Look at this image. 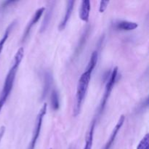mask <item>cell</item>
I'll return each mask as SVG.
<instances>
[{
  "mask_svg": "<svg viewBox=\"0 0 149 149\" xmlns=\"http://www.w3.org/2000/svg\"><path fill=\"white\" fill-rule=\"evenodd\" d=\"M98 58V52L97 50L93 51L90 56L87 66L85 71L80 77L78 81L77 87V93L75 96V103L74 106V116H77L80 113L83 103L85 99L86 94L88 90L89 84L91 79L92 73L95 67Z\"/></svg>",
  "mask_w": 149,
  "mask_h": 149,
  "instance_id": "1",
  "label": "cell"
},
{
  "mask_svg": "<svg viewBox=\"0 0 149 149\" xmlns=\"http://www.w3.org/2000/svg\"><path fill=\"white\" fill-rule=\"evenodd\" d=\"M23 56H24V49L23 47H20L15 55L13 63H12L11 68L9 70L5 80H4L2 90H1V95H0V112L13 90L16 74H17V69H18V67L22 60H23Z\"/></svg>",
  "mask_w": 149,
  "mask_h": 149,
  "instance_id": "2",
  "label": "cell"
},
{
  "mask_svg": "<svg viewBox=\"0 0 149 149\" xmlns=\"http://www.w3.org/2000/svg\"><path fill=\"white\" fill-rule=\"evenodd\" d=\"M118 77V68L115 67L112 70L111 73L109 75V77H108V80L106 81V87H105V91L104 94H103V97H102L101 102H100V106L98 109V114H101L103 113V110L105 109L106 103H107L108 100H109V97L111 95L112 90H113V87H114L115 84L116 82Z\"/></svg>",
  "mask_w": 149,
  "mask_h": 149,
  "instance_id": "3",
  "label": "cell"
},
{
  "mask_svg": "<svg viewBox=\"0 0 149 149\" xmlns=\"http://www.w3.org/2000/svg\"><path fill=\"white\" fill-rule=\"evenodd\" d=\"M47 110V103H45L40 109L39 112L37 114V116H36V118L34 129H33V135H32L31 141L30 144H29V149H34L35 148L36 141H37L38 138H39V134H40L41 132V129H42L43 118L44 116H45V114H46Z\"/></svg>",
  "mask_w": 149,
  "mask_h": 149,
  "instance_id": "4",
  "label": "cell"
},
{
  "mask_svg": "<svg viewBox=\"0 0 149 149\" xmlns=\"http://www.w3.org/2000/svg\"><path fill=\"white\" fill-rule=\"evenodd\" d=\"M45 7H40V8H39L38 10H36V11L35 12L34 15H33V16L32 17V18L31 19L30 21L29 22L28 25L26 26V29H25L24 33H23V38H22V41H23V42H24V41L27 39L29 33H30V31L31 30L32 27H33V26H34L38 21H39L40 17H42L43 13H45Z\"/></svg>",
  "mask_w": 149,
  "mask_h": 149,
  "instance_id": "5",
  "label": "cell"
},
{
  "mask_svg": "<svg viewBox=\"0 0 149 149\" xmlns=\"http://www.w3.org/2000/svg\"><path fill=\"white\" fill-rule=\"evenodd\" d=\"M125 121V116H124V115H122V116L119 117L116 126H115L114 128L113 129V131H112L111 134L110 138H109V141H108V142L106 143V146H105L104 148L103 149H111V146H113V143H114L115 140H116V136H117L118 135V132H119V131L120 130L121 128H122V126H123Z\"/></svg>",
  "mask_w": 149,
  "mask_h": 149,
  "instance_id": "6",
  "label": "cell"
},
{
  "mask_svg": "<svg viewBox=\"0 0 149 149\" xmlns=\"http://www.w3.org/2000/svg\"><path fill=\"white\" fill-rule=\"evenodd\" d=\"M74 3H75V1H73V0H70V1H67L66 9H65V14H64L63 18L62 19V20H61V23H60L59 26H58V29H59L60 31L64 30V29L65 28L66 25L68 24V20H69L71 14H72Z\"/></svg>",
  "mask_w": 149,
  "mask_h": 149,
  "instance_id": "7",
  "label": "cell"
},
{
  "mask_svg": "<svg viewBox=\"0 0 149 149\" xmlns=\"http://www.w3.org/2000/svg\"><path fill=\"white\" fill-rule=\"evenodd\" d=\"M90 1L89 0H83L81 2V6L79 8V18L82 21L87 23L90 17Z\"/></svg>",
  "mask_w": 149,
  "mask_h": 149,
  "instance_id": "8",
  "label": "cell"
},
{
  "mask_svg": "<svg viewBox=\"0 0 149 149\" xmlns=\"http://www.w3.org/2000/svg\"><path fill=\"white\" fill-rule=\"evenodd\" d=\"M138 27L137 23L131 21H127V20H122L119 21L115 24V28L118 30L125 31H133Z\"/></svg>",
  "mask_w": 149,
  "mask_h": 149,
  "instance_id": "9",
  "label": "cell"
},
{
  "mask_svg": "<svg viewBox=\"0 0 149 149\" xmlns=\"http://www.w3.org/2000/svg\"><path fill=\"white\" fill-rule=\"evenodd\" d=\"M95 120L93 121L91 124L90 130L87 134L85 139V145H84L83 149H92L93 144V138H94V131L95 127Z\"/></svg>",
  "mask_w": 149,
  "mask_h": 149,
  "instance_id": "10",
  "label": "cell"
},
{
  "mask_svg": "<svg viewBox=\"0 0 149 149\" xmlns=\"http://www.w3.org/2000/svg\"><path fill=\"white\" fill-rule=\"evenodd\" d=\"M51 106L53 110L57 111L60 107V101H59V95L56 90H53L51 93Z\"/></svg>",
  "mask_w": 149,
  "mask_h": 149,
  "instance_id": "11",
  "label": "cell"
},
{
  "mask_svg": "<svg viewBox=\"0 0 149 149\" xmlns=\"http://www.w3.org/2000/svg\"><path fill=\"white\" fill-rule=\"evenodd\" d=\"M14 25H15V22H13V23H12L11 24L9 25L8 27L6 29L4 35H3V36L1 37V39H0V55H1V51H2L3 48H4V44H5L7 39H8L9 35H10V31H11L12 29H13V27Z\"/></svg>",
  "mask_w": 149,
  "mask_h": 149,
  "instance_id": "12",
  "label": "cell"
},
{
  "mask_svg": "<svg viewBox=\"0 0 149 149\" xmlns=\"http://www.w3.org/2000/svg\"><path fill=\"white\" fill-rule=\"evenodd\" d=\"M52 13V7H51V8L50 7H49L48 10L46 12V13H45V18H44L43 22H42V26H41V29H40L41 32H43L46 30L47 27L48 26L49 21H50Z\"/></svg>",
  "mask_w": 149,
  "mask_h": 149,
  "instance_id": "13",
  "label": "cell"
},
{
  "mask_svg": "<svg viewBox=\"0 0 149 149\" xmlns=\"http://www.w3.org/2000/svg\"><path fill=\"white\" fill-rule=\"evenodd\" d=\"M51 81H52V77H51V75L49 73H47L45 76V86H44V91L43 93H42L43 97L46 96L47 93L49 90L51 84Z\"/></svg>",
  "mask_w": 149,
  "mask_h": 149,
  "instance_id": "14",
  "label": "cell"
},
{
  "mask_svg": "<svg viewBox=\"0 0 149 149\" xmlns=\"http://www.w3.org/2000/svg\"><path fill=\"white\" fill-rule=\"evenodd\" d=\"M137 149H149V135L146 134L141 142L138 144Z\"/></svg>",
  "mask_w": 149,
  "mask_h": 149,
  "instance_id": "15",
  "label": "cell"
},
{
  "mask_svg": "<svg viewBox=\"0 0 149 149\" xmlns=\"http://www.w3.org/2000/svg\"><path fill=\"white\" fill-rule=\"evenodd\" d=\"M109 2H110L109 1H100V7H99V12L101 13H104L105 10L107 9Z\"/></svg>",
  "mask_w": 149,
  "mask_h": 149,
  "instance_id": "16",
  "label": "cell"
},
{
  "mask_svg": "<svg viewBox=\"0 0 149 149\" xmlns=\"http://www.w3.org/2000/svg\"><path fill=\"white\" fill-rule=\"evenodd\" d=\"M5 130L6 128L4 126H1V127H0V143H1V139H2V138L4 137V133H5Z\"/></svg>",
  "mask_w": 149,
  "mask_h": 149,
  "instance_id": "17",
  "label": "cell"
},
{
  "mask_svg": "<svg viewBox=\"0 0 149 149\" xmlns=\"http://www.w3.org/2000/svg\"><path fill=\"white\" fill-rule=\"evenodd\" d=\"M49 149H52V148H49Z\"/></svg>",
  "mask_w": 149,
  "mask_h": 149,
  "instance_id": "18",
  "label": "cell"
}]
</instances>
